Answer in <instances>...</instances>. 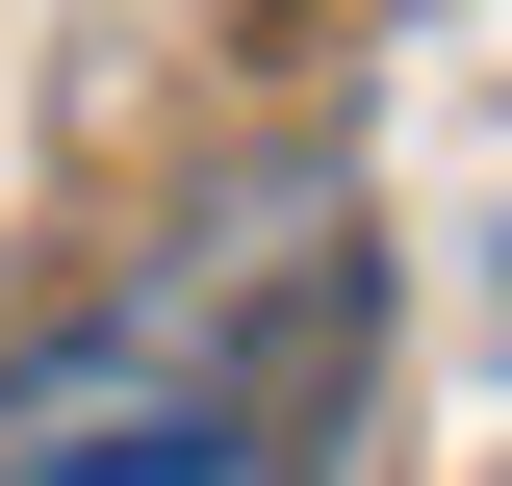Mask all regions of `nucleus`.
I'll return each mask as SVG.
<instances>
[{"instance_id": "obj_1", "label": "nucleus", "mask_w": 512, "mask_h": 486, "mask_svg": "<svg viewBox=\"0 0 512 486\" xmlns=\"http://www.w3.org/2000/svg\"><path fill=\"white\" fill-rule=\"evenodd\" d=\"M333 333H359L333 205H205L77 359L0 384V486H308Z\"/></svg>"}]
</instances>
